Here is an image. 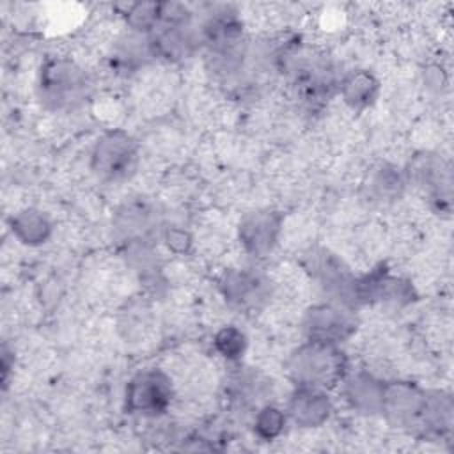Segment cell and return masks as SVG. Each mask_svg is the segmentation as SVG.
I'll list each match as a JSON object with an SVG mask.
<instances>
[{"label": "cell", "instance_id": "6da1fadb", "mask_svg": "<svg viewBox=\"0 0 454 454\" xmlns=\"http://www.w3.org/2000/svg\"><path fill=\"white\" fill-rule=\"evenodd\" d=\"M348 362L339 344L307 340L287 362V371L294 385L330 388L344 380Z\"/></svg>", "mask_w": 454, "mask_h": 454}, {"label": "cell", "instance_id": "7a4b0ae2", "mask_svg": "<svg viewBox=\"0 0 454 454\" xmlns=\"http://www.w3.org/2000/svg\"><path fill=\"white\" fill-rule=\"evenodd\" d=\"M39 98L50 108H73L90 90L87 73L69 59H51L39 73Z\"/></svg>", "mask_w": 454, "mask_h": 454}, {"label": "cell", "instance_id": "3957f363", "mask_svg": "<svg viewBox=\"0 0 454 454\" xmlns=\"http://www.w3.org/2000/svg\"><path fill=\"white\" fill-rule=\"evenodd\" d=\"M138 165V145L122 129L105 131L92 147L90 168L105 181H122L133 176Z\"/></svg>", "mask_w": 454, "mask_h": 454}, {"label": "cell", "instance_id": "277c9868", "mask_svg": "<svg viewBox=\"0 0 454 454\" xmlns=\"http://www.w3.org/2000/svg\"><path fill=\"white\" fill-rule=\"evenodd\" d=\"M172 399L174 385L170 376L160 369H145L128 381L124 406L129 413L156 417L170 408Z\"/></svg>", "mask_w": 454, "mask_h": 454}, {"label": "cell", "instance_id": "5b68a950", "mask_svg": "<svg viewBox=\"0 0 454 454\" xmlns=\"http://www.w3.org/2000/svg\"><path fill=\"white\" fill-rule=\"evenodd\" d=\"M426 404V390L408 381L385 385L381 411L388 422L403 429L419 433L422 411Z\"/></svg>", "mask_w": 454, "mask_h": 454}, {"label": "cell", "instance_id": "8992f818", "mask_svg": "<svg viewBox=\"0 0 454 454\" xmlns=\"http://www.w3.org/2000/svg\"><path fill=\"white\" fill-rule=\"evenodd\" d=\"M284 216L275 209H257L245 215L238 227L245 252L254 257L268 255L278 243Z\"/></svg>", "mask_w": 454, "mask_h": 454}, {"label": "cell", "instance_id": "52a82bcc", "mask_svg": "<svg viewBox=\"0 0 454 454\" xmlns=\"http://www.w3.org/2000/svg\"><path fill=\"white\" fill-rule=\"evenodd\" d=\"M303 330L309 340L340 344L355 333L356 321L335 305H314L303 317Z\"/></svg>", "mask_w": 454, "mask_h": 454}, {"label": "cell", "instance_id": "ba28073f", "mask_svg": "<svg viewBox=\"0 0 454 454\" xmlns=\"http://www.w3.org/2000/svg\"><path fill=\"white\" fill-rule=\"evenodd\" d=\"M220 291L229 305L250 310L257 309L270 296L268 280L248 270H229L220 278Z\"/></svg>", "mask_w": 454, "mask_h": 454}, {"label": "cell", "instance_id": "9c48e42d", "mask_svg": "<svg viewBox=\"0 0 454 454\" xmlns=\"http://www.w3.org/2000/svg\"><path fill=\"white\" fill-rule=\"evenodd\" d=\"M332 411V401L323 388L296 385L289 404L287 415L300 427H319L323 426Z\"/></svg>", "mask_w": 454, "mask_h": 454}, {"label": "cell", "instance_id": "30bf717a", "mask_svg": "<svg viewBox=\"0 0 454 454\" xmlns=\"http://www.w3.org/2000/svg\"><path fill=\"white\" fill-rule=\"evenodd\" d=\"M385 385L387 383L374 374L358 371L344 380V395L355 410L362 413H378L381 411Z\"/></svg>", "mask_w": 454, "mask_h": 454}, {"label": "cell", "instance_id": "8fae6325", "mask_svg": "<svg viewBox=\"0 0 454 454\" xmlns=\"http://www.w3.org/2000/svg\"><path fill=\"white\" fill-rule=\"evenodd\" d=\"M454 404L452 397L445 392L433 390L426 392V404L420 420L419 434L424 436H443L452 429Z\"/></svg>", "mask_w": 454, "mask_h": 454}, {"label": "cell", "instance_id": "7c38bea8", "mask_svg": "<svg viewBox=\"0 0 454 454\" xmlns=\"http://www.w3.org/2000/svg\"><path fill=\"white\" fill-rule=\"evenodd\" d=\"M11 231L20 243L37 247L51 236V222L43 211L27 207L11 216Z\"/></svg>", "mask_w": 454, "mask_h": 454}, {"label": "cell", "instance_id": "4fadbf2b", "mask_svg": "<svg viewBox=\"0 0 454 454\" xmlns=\"http://www.w3.org/2000/svg\"><path fill=\"white\" fill-rule=\"evenodd\" d=\"M156 223H158V218L154 211L147 204H140V202L126 204L115 216L117 229L135 243L145 241Z\"/></svg>", "mask_w": 454, "mask_h": 454}, {"label": "cell", "instance_id": "5bb4252c", "mask_svg": "<svg viewBox=\"0 0 454 454\" xmlns=\"http://www.w3.org/2000/svg\"><path fill=\"white\" fill-rule=\"evenodd\" d=\"M380 92V82L369 71H353L340 83V94L344 103L353 110H364L371 106Z\"/></svg>", "mask_w": 454, "mask_h": 454}, {"label": "cell", "instance_id": "9a60e30c", "mask_svg": "<svg viewBox=\"0 0 454 454\" xmlns=\"http://www.w3.org/2000/svg\"><path fill=\"white\" fill-rule=\"evenodd\" d=\"M286 411H282L277 406L266 404L262 406L255 417H254V433L257 438L270 442L280 436V433L286 427Z\"/></svg>", "mask_w": 454, "mask_h": 454}, {"label": "cell", "instance_id": "2e32d148", "mask_svg": "<svg viewBox=\"0 0 454 454\" xmlns=\"http://www.w3.org/2000/svg\"><path fill=\"white\" fill-rule=\"evenodd\" d=\"M215 349L227 360H238L247 349V337L238 326H223L215 333Z\"/></svg>", "mask_w": 454, "mask_h": 454}, {"label": "cell", "instance_id": "e0dca14e", "mask_svg": "<svg viewBox=\"0 0 454 454\" xmlns=\"http://www.w3.org/2000/svg\"><path fill=\"white\" fill-rule=\"evenodd\" d=\"M160 18V2H142L129 7L126 14L128 25L135 32L151 34V30L156 27Z\"/></svg>", "mask_w": 454, "mask_h": 454}, {"label": "cell", "instance_id": "ac0fdd59", "mask_svg": "<svg viewBox=\"0 0 454 454\" xmlns=\"http://www.w3.org/2000/svg\"><path fill=\"white\" fill-rule=\"evenodd\" d=\"M163 239H165L167 247L177 254L188 252V248L192 247V236L184 229H179V227H167L163 232Z\"/></svg>", "mask_w": 454, "mask_h": 454}, {"label": "cell", "instance_id": "d6986e66", "mask_svg": "<svg viewBox=\"0 0 454 454\" xmlns=\"http://www.w3.org/2000/svg\"><path fill=\"white\" fill-rule=\"evenodd\" d=\"M401 184H403V181H401L399 174H395V172L390 170V168L381 170V172L374 177V188L378 190L380 195L395 193V192H399Z\"/></svg>", "mask_w": 454, "mask_h": 454}]
</instances>
